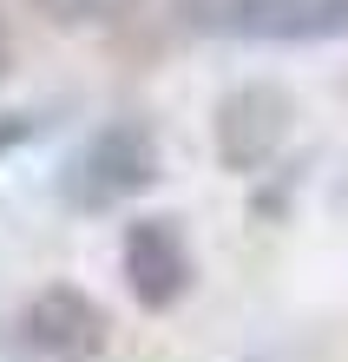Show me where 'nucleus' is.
Returning a JSON list of instances; mask_svg holds the SVG:
<instances>
[{
  "label": "nucleus",
  "mask_w": 348,
  "mask_h": 362,
  "mask_svg": "<svg viewBox=\"0 0 348 362\" xmlns=\"http://www.w3.org/2000/svg\"><path fill=\"white\" fill-rule=\"evenodd\" d=\"M7 59H13V47H7V20H0V79H7Z\"/></svg>",
  "instance_id": "obj_8"
},
{
  "label": "nucleus",
  "mask_w": 348,
  "mask_h": 362,
  "mask_svg": "<svg viewBox=\"0 0 348 362\" xmlns=\"http://www.w3.org/2000/svg\"><path fill=\"white\" fill-rule=\"evenodd\" d=\"M224 27L256 40H329L348 27V0H224Z\"/></svg>",
  "instance_id": "obj_5"
},
{
  "label": "nucleus",
  "mask_w": 348,
  "mask_h": 362,
  "mask_svg": "<svg viewBox=\"0 0 348 362\" xmlns=\"http://www.w3.org/2000/svg\"><path fill=\"white\" fill-rule=\"evenodd\" d=\"M119 264H125V290H132L145 310H171L191 290V250H184V230L171 224V218L125 224Z\"/></svg>",
  "instance_id": "obj_3"
},
{
  "label": "nucleus",
  "mask_w": 348,
  "mask_h": 362,
  "mask_svg": "<svg viewBox=\"0 0 348 362\" xmlns=\"http://www.w3.org/2000/svg\"><path fill=\"white\" fill-rule=\"evenodd\" d=\"M27 132H33V119H13V125H0V152H7L13 139H27Z\"/></svg>",
  "instance_id": "obj_7"
},
{
  "label": "nucleus",
  "mask_w": 348,
  "mask_h": 362,
  "mask_svg": "<svg viewBox=\"0 0 348 362\" xmlns=\"http://www.w3.org/2000/svg\"><path fill=\"white\" fill-rule=\"evenodd\" d=\"M33 7L47 13L53 27H79V20H92V13L105 7V0H33Z\"/></svg>",
  "instance_id": "obj_6"
},
{
  "label": "nucleus",
  "mask_w": 348,
  "mask_h": 362,
  "mask_svg": "<svg viewBox=\"0 0 348 362\" xmlns=\"http://www.w3.org/2000/svg\"><path fill=\"white\" fill-rule=\"evenodd\" d=\"M105 310L92 303L85 290H40L27 310H20V343H27L33 356H47V362H85V356H99L105 349Z\"/></svg>",
  "instance_id": "obj_2"
},
{
  "label": "nucleus",
  "mask_w": 348,
  "mask_h": 362,
  "mask_svg": "<svg viewBox=\"0 0 348 362\" xmlns=\"http://www.w3.org/2000/svg\"><path fill=\"white\" fill-rule=\"evenodd\" d=\"M151 178H158V139L138 119H119V125H105L99 139H85L73 152L59 191H66L73 211H112L125 198H138Z\"/></svg>",
  "instance_id": "obj_1"
},
{
  "label": "nucleus",
  "mask_w": 348,
  "mask_h": 362,
  "mask_svg": "<svg viewBox=\"0 0 348 362\" xmlns=\"http://www.w3.org/2000/svg\"><path fill=\"white\" fill-rule=\"evenodd\" d=\"M289 139V99L276 86H236L217 105V158L230 172H256L276 158V145Z\"/></svg>",
  "instance_id": "obj_4"
}]
</instances>
